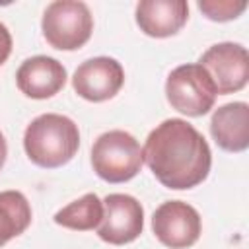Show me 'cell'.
<instances>
[{
	"instance_id": "7",
	"label": "cell",
	"mask_w": 249,
	"mask_h": 249,
	"mask_svg": "<svg viewBox=\"0 0 249 249\" xmlns=\"http://www.w3.org/2000/svg\"><path fill=\"white\" fill-rule=\"evenodd\" d=\"M154 235L169 249H187L200 237L202 222L195 206L183 200H167L160 204L152 216Z\"/></svg>"
},
{
	"instance_id": "3",
	"label": "cell",
	"mask_w": 249,
	"mask_h": 249,
	"mask_svg": "<svg viewBox=\"0 0 249 249\" xmlns=\"http://www.w3.org/2000/svg\"><path fill=\"white\" fill-rule=\"evenodd\" d=\"M142 163V148L126 130L103 132L91 146V167L107 183L130 181L138 175Z\"/></svg>"
},
{
	"instance_id": "10",
	"label": "cell",
	"mask_w": 249,
	"mask_h": 249,
	"mask_svg": "<svg viewBox=\"0 0 249 249\" xmlns=\"http://www.w3.org/2000/svg\"><path fill=\"white\" fill-rule=\"evenodd\" d=\"M66 78L68 76L62 62L45 54L25 58L16 72L19 91L31 99H49L56 95L64 88Z\"/></svg>"
},
{
	"instance_id": "5",
	"label": "cell",
	"mask_w": 249,
	"mask_h": 249,
	"mask_svg": "<svg viewBox=\"0 0 249 249\" xmlns=\"http://www.w3.org/2000/svg\"><path fill=\"white\" fill-rule=\"evenodd\" d=\"M216 95L214 82L198 62L173 68L165 80V97L169 105L187 117L206 115L214 107Z\"/></svg>"
},
{
	"instance_id": "14",
	"label": "cell",
	"mask_w": 249,
	"mask_h": 249,
	"mask_svg": "<svg viewBox=\"0 0 249 249\" xmlns=\"http://www.w3.org/2000/svg\"><path fill=\"white\" fill-rule=\"evenodd\" d=\"M103 218V200L95 193H88L54 214V224L76 230V231H89L99 226Z\"/></svg>"
},
{
	"instance_id": "16",
	"label": "cell",
	"mask_w": 249,
	"mask_h": 249,
	"mask_svg": "<svg viewBox=\"0 0 249 249\" xmlns=\"http://www.w3.org/2000/svg\"><path fill=\"white\" fill-rule=\"evenodd\" d=\"M10 54H12V35L8 27L0 21V66L8 60Z\"/></svg>"
},
{
	"instance_id": "2",
	"label": "cell",
	"mask_w": 249,
	"mask_h": 249,
	"mask_svg": "<svg viewBox=\"0 0 249 249\" xmlns=\"http://www.w3.org/2000/svg\"><path fill=\"white\" fill-rule=\"evenodd\" d=\"M23 148L35 165L45 169L60 167L68 163L80 148L78 124L66 115H39L23 132Z\"/></svg>"
},
{
	"instance_id": "13",
	"label": "cell",
	"mask_w": 249,
	"mask_h": 249,
	"mask_svg": "<svg viewBox=\"0 0 249 249\" xmlns=\"http://www.w3.org/2000/svg\"><path fill=\"white\" fill-rule=\"evenodd\" d=\"M31 224V206L23 193H0V247L10 239L21 235Z\"/></svg>"
},
{
	"instance_id": "12",
	"label": "cell",
	"mask_w": 249,
	"mask_h": 249,
	"mask_svg": "<svg viewBox=\"0 0 249 249\" xmlns=\"http://www.w3.org/2000/svg\"><path fill=\"white\" fill-rule=\"evenodd\" d=\"M210 134L226 152H245L249 148V105L231 101L218 107L210 119Z\"/></svg>"
},
{
	"instance_id": "17",
	"label": "cell",
	"mask_w": 249,
	"mask_h": 249,
	"mask_svg": "<svg viewBox=\"0 0 249 249\" xmlns=\"http://www.w3.org/2000/svg\"><path fill=\"white\" fill-rule=\"evenodd\" d=\"M6 158H8V144H6L4 134L0 132V169H2L4 163H6Z\"/></svg>"
},
{
	"instance_id": "15",
	"label": "cell",
	"mask_w": 249,
	"mask_h": 249,
	"mask_svg": "<svg viewBox=\"0 0 249 249\" xmlns=\"http://www.w3.org/2000/svg\"><path fill=\"white\" fill-rule=\"evenodd\" d=\"M198 10L212 21H231L235 18H239L245 8L247 2L245 0H198Z\"/></svg>"
},
{
	"instance_id": "9",
	"label": "cell",
	"mask_w": 249,
	"mask_h": 249,
	"mask_svg": "<svg viewBox=\"0 0 249 249\" xmlns=\"http://www.w3.org/2000/svg\"><path fill=\"white\" fill-rule=\"evenodd\" d=\"M124 84V70L119 60L111 56H95L84 60L74 76L72 88L74 91L91 103H101L115 97Z\"/></svg>"
},
{
	"instance_id": "11",
	"label": "cell",
	"mask_w": 249,
	"mask_h": 249,
	"mask_svg": "<svg viewBox=\"0 0 249 249\" xmlns=\"http://www.w3.org/2000/svg\"><path fill=\"white\" fill-rule=\"evenodd\" d=\"M187 19L189 4L185 0H140L136 4V25L148 37H171L181 31Z\"/></svg>"
},
{
	"instance_id": "4",
	"label": "cell",
	"mask_w": 249,
	"mask_h": 249,
	"mask_svg": "<svg viewBox=\"0 0 249 249\" xmlns=\"http://www.w3.org/2000/svg\"><path fill=\"white\" fill-rule=\"evenodd\" d=\"M43 37L53 49L76 51L84 47L93 31V18L86 2L56 0L47 6L41 19Z\"/></svg>"
},
{
	"instance_id": "1",
	"label": "cell",
	"mask_w": 249,
	"mask_h": 249,
	"mask_svg": "<svg viewBox=\"0 0 249 249\" xmlns=\"http://www.w3.org/2000/svg\"><path fill=\"white\" fill-rule=\"evenodd\" d=\"M142 158L156 179L173 191L200 185L212 165L206 138L185 119H165L146 138Z\"/></svg>"
},
{
	"instance_id": "6",
	"label": "cell",
	"mask_w": 249,
	"mask_h": 249,
	"mask_svg": "<svg viewBox=\"0 0 249 249\" xmlns=\"http://www.w3.org/2000/svg\"><path fill=\"white\" fill-rule=\"evenodd\" d=\"M198 64L208 72L218 95H228L243 89L249 80V54L239 43H216L206 49Z\"/></svg>"
},
{
	"instance_id": "8",
	"label": "cell",
	"mask_w": 249,
	"mask_h": 249,
	"mask_svg": "<svg viewBox=\"0 0 249 249\" xmlns=\"http://www.w3.org/2000/svg\"><path fill=\"white\" fill-rule=\"evenodd\" d=\"M95 230L105 243H130L144 230V208L130 195L111 193L103 198V218Z\"/></svg>"
}]
</instances>
